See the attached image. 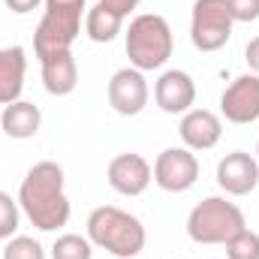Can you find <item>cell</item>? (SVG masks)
<instances>
[{"mask_svg":"<svg viewBox=\"0 0 259 259\" xmlns=\"http://www.w3.org/2000/svg\"><path fill=\"white\" fill-rule=\"evenodd\" d=\"M18 205L42 232H55L69 220V199L64 193V169L52 160L36 163L18 190Z\"/></svg>","mask_w":259,"mask_h":259,"instance_id":"obj_1","label":"cell"},{"mask_svg":"<svg viewBox=\"0 0 259 259\" xmlns=\"http://www.w3.org/2000/svg\"><path fill=\"white\" fill-rule=\"evenodd\" d=\"M88 238L91 244L109 250L115 259H133L142 253L145 247V226L139 217L115 205L94 208L88 217Z\"/></svg>","mask_w":259,"mask_h":259,"instance_id":"obj_2","label":"cell"},{"mask_svg":"<svg viewBox=\"0 0 259 259\" xmlns=\"http://www.w3.org/2000/svg\"><path fill=\"white\" fill-rule=\"evenodd\" d=\"M127 58L139 72L160 69L172 58V27L163 15L145 12V15H136L130 21Z\"/></svg>","mask_w":259,"mask_h":259,"instance_id":"obj_3","label":"cell"},{"mask_svg":"<svg viewBox=\"0 0 259 259\" xmlns=\"http://www.w3.org/2000/svg\"><path fill=\"white\" fill-rule=\"evenodd\" d=\"M81 12L84 0H46L42 21L33 33V52L39 61L58 52H69V46L81 33Z\"/></svg>","mask_w":259,"mask_h":259,"instance_id":"obj_4","label":"cell"},{"mask_svg":"<svg viewBox=\"0 0 259 259\" xmlns=\"http://www.w3.org/2000/svg\"><path fill=\"white\" fill-rule=\"evenodd\" d=\"M244 214L235 202H226L223 196H208L196 205L187 217V235L196 244H226L235 232H241Z\"/></svg>","mask_w":259,"mask_h":259,"instance_id":"obj_5","label":"cell"},{"mask_svg":"<svg viewBox=\"0 0 259 259\" xmlns=\"http://www.w3.org/2000/svg\"><path fill=\"white\" fill-rule=\"evenodd\" d=\"M232 15L226 0H196L193 21H190V39L199 52H217L232 36Z\"/></svg>","mask_w":259,"mask_h":259,"instance_id":"obj_6","label":"cell"},{"mask_svg":"<svg viewBox=\"0 0 259 259\" xmlns=\"http://www.w3.org/2000/svg\"><path fill=\"white\" fill-rule=\"evenodd\" d=\"M199 178V160L190 148H166L154 163V181L166 193H184Z\"/></svg>","mask_w":259,"mask_h":259,"instance_id":"obj_7","label":"cell"},{"mask_svg":"<svg viewBox=\"0 0 259 259\" xmlns=\"http://www.w3.org/2000/svg\"><path fill=\"white\" fill-rule=\"evenodd\" d=\"M220 112L229 124L259 121V75H238L220 97Z\"/></svg>","mask_w":259,"mask_h":259,"instance_id":"obj_8","label":"cell"},{"mask_svg":"<svg viewBox=\"0 0 259 259\" xmlns=\"http://www.w3.org/2000/svg\"><path fill=\"white\" fill-rule=\"evenodd\" d=\"M109 106L118 115H127V118L139 115L148 106V81L136 66L118 69L112 75V81H109Z\"/></svg>","mask_w":259,"mask_h":259,"instance_id":"obj_9","label":"cell"},{"mask_svg":"<svg viewBox=\"0 0 259 259\" xmlns=\"http://www.w3.org/2000/svg\"><path fill=\"white\" fill-rule=\"evenodd\" d=\"M151 178H154V169L142 154L127 151V154H118L109 163V184L121 196H142L148 190Z\"/></svg>","mask_w":259,"mask_h":259,"instance_id":"obj_10","label":"cell"},{"mask_svg":"<svg viewBox=\"0 0 259 259\" xmlns=\"http://www.w3.org/2000/svg\"><path fill=\"white\" fill-rule=\"evenodd\" d=\"M217 184L229 196H247L259 184V163L244 151L226 154L217 163Z\"/></svg>","mask_w":259,"mask_h":259,"instance_id":"obj_11","label":"cell"},{"mask_svg":"<svg viewBox=\"0 0 259 259\" xmlns=\"http://www.w3.org/2000/svg\"><path fill=\"white\" fill-rule=\"evenodd\" d=\"M154 100L166 115H187L196 103V84L193 78L181 69H169L157 78L154 84Z\"/></svg>","mask_w":259,"mask_h":259,"instance_id":"obj_12","label":"cell"},{"mask_svg":"<svg viewBox=\"0 0 259 259\" xmlns=\"http://www.w3.org/2000/svg\"><path fill=\"white\" fill-rule=\"evenodd\" d=\"M181 139L190 151H208L220 142L223 136V124L214 112L208 109H190L184 118H181Z\"/></svg>","mask_w":259,"mask_h":259,"instance_id":"obj_13","label":"cell"},{"mask_svg":"<svg viewBox=\"0 0 259 259\" xmlns=\"http://www.w3.org/2000/svg\"><path fill=\"white\" fill-rule=\"evenodd\" d=\"M27 72V55L21 46L0 49V106H9L21 97Z\"/></svg>","mask_w":259,"mask_h":259,"instance_id":"obj_14","label":"cell"},{"mask_svg":"<svg viewBox=\"0 0 259 259\" xmlns=\"http://www.w3.org/2000/svg\"><path fill=\"white\" fill-rule=\"evenodd\" d=\"M42 64V81H46V91L52 97H66L75 91L78 84V66L72 52H58V55H49L39 61Z\"/></svg>","mask_w":259,"mask_h":259,"instance_id":"obj_15","label":"cell"},{"mask_svg":"<svg viewBox=\"0 0 259 259\" xmlns=\"http://www.w3.org/2000/svg\"><path fill=\"white\" fill-rule=\"evenodd\" d=\"M0 124H3V133L9 139H30L36 136V130L42 124V115L33 103H24V100H15L3 109L0 115Z\"/></svg>","mask_w":259,"mask_h":259,"instance_id":"obj_16","label":"cell"},{"mask_svg":"<svg viewBox=\"0 0 259 259\" xmlns=\"http://www.w3.org/2000/svg\"><path fill=\"white\" fill-rule=\"evenodd\" d=\"M121 24H124V15H118L106 3L91 6L88 15H84V30H88V36L94 42H112L121 33Z\"/></svg>","mask_w":259,"mask_h":259,"instance_id":"obj_17","label":"cell"},{"mask_svg":"<svg viewBox=\"0 0 259 259\" xmlns=\"http://www.w3.org/2000/svg\"><path fill=\"white\" fill-rule=\"evenodd\" d=\"M226 256L229 259H259V235L253 229H241L226 241Z\"/></svg>","mask_w":259,"mask_h":259,"instance_id":"obj_18","label":"cell"},{"mask_svg":"<svg viewBox=\"0 0 259 259\" xmlns=\"http://www.w3.org/2000/svg\"><path fill=\"white\" fill-rule=\"evenodd\" d=\"M91 238H81V235H61L52 247V259H91Z\"/></svg>","mask_w":259,"mask_h":259,"instance_id":"obj_19","label":"cell"},{"mask_svg":"<svg viewBox=\"0 0 259 259\" xmlns=\"http://www.w3.org/2000/svg\"><path fill=\"white\" fill-rule=\"evenodd\" d=\"M3 259H46V250L36 238L27 235H15L6 247H3Z\"/></svg>","mask_w":259,"mask_h":259,"instance_id":"obj_20","label":"cell"},{"mask_svg":"<svg viewBox=\"0 0 259 259\" xmlns=\"http://www.w3.org/2000/svg\"><path fill=\"white\" fill-rule=\"evenodd\" d=\"M15 229H18V202L0 190V241L15 235Z\"/></svg>","mask_w":259,"mask_h":259,"instance_id":"obj_21","label":"cell"},{"mask_svg":"<svg viewBox=\"0 0 259 259\" xmlns=\"http://www.w3.org/2000/svg\"><path fill=\"white\" fill-rule=\"evenodd\" d=\"M232 21H256L259 18V0H226Z\"/></svg>","mask_w":259,"mask_h":259,"instance_id":"obj_22","label":"cell"},{"mask_svg":"<svg viewBox=\"0 0 259 259\" xmlns=\"http://www.w3.org/2000/svg\"><path fill=\"white\" fill-rule=\"evenodd\" d=\"M100 3H106L109 9H115V12H118V15H124V18H127L130 12L139 6V0H100Z\"/></svg>","mask_w":259,"mask_h":259,"instance_id":"obj_23","label":"cell"},{"mask_svg":"<svg viewBox=\"0 0 259 259\" xmlns=\"http://www.w3.org/2000/svg\"><path fill=\"white\" fill-rule=\"evenodd\" d=\"M244 61H247V64H250V69L259 75V36L247 42V49H244Z\"/></svg>","mask_w":259,"mask_h":259,"instance_id":"obj_24","label":"cell"},{"mask_svg":"<svg viewBox=\"0 0 259 259\" xmlns=\"http://www.w3.org/2000/svg\"><path fill=\"white\" fill-rule=\"evenodd\" d=\"M39 3H42V0H6V6H9L12 12H18V15H24V12H33Z\"/></svg>","mask_w":259,"mask_h":259,"instance_id":"obj_25","label":"cell"},{"mask_svg":"<svg viewBox=\"0 0 259 259\" xmlns=\"http://www.w3.org/2000/svg\"><path fill=\"white\" fill-rule=\"evenodd\" d=\"M256 157H259V145H256Z\"/></svg>","mask_w":259,"mask_h":259,"instance_id":"obj_26","label":"cell"}]
</instances>
